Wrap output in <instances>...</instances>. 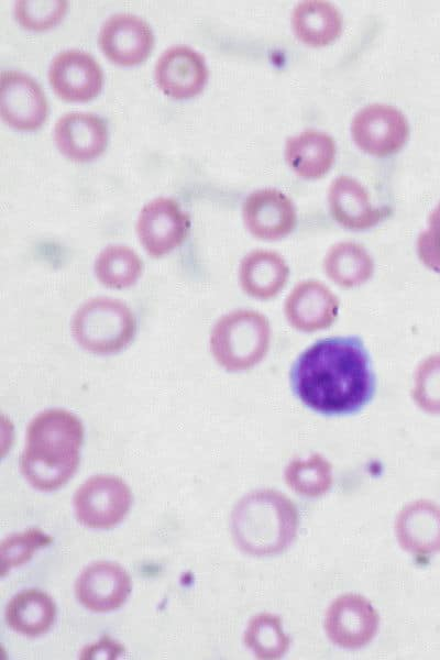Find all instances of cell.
I'll return each mask as SVG.
<instances>
[{"mask_svg":"<svg viewBox=\"0 0 440 660\" xmlns=\"http://www.w3.org/2000/svg\"><path fill=\"white\" fill-rule=\"evenodd\" d=\"M143 263L139 255L125 245H108L95 262V274L109 288H128L142 274Z\"/></svg>","mask_w":440,"mask_h":660,"instance_id":"cell-25","label":"cell"},{"mask_svg":"<svg viewBox=\"0 0 440 660\" xmlns=\"http://www.w3.org/2000/svg\"><path fill=\"white\" fill-rule=\"evenodd\" d=\"M297 512L284 495L271 490L244 496L234 507L231 530L237 546L253 556L280 552L293 541Z\"/></svg>","mask_w":440,"mask_h":660,"instance_id":"cell-3","label":"cell"},{"mask_svg":"<svg viewBox=\"0 0 440 660\" xmlns=\"http://www.w3.org/2000/svg\"><path fill=\"white\" fill-rule=\"evenodd\" d=\"M189 228V216L180 209L177 201L166 197L147 202L136 223L139 239L153 257H161L178 248Z\"/></svg>","mask_w":440,"mask_h":660,"instance_id":"cell-7","label":"cell"},{"mask_svg":"<svg viewBox=\"0 0 440 660\" xmlns=\"http://www.w3.org/2000/svg\"><path fill=\"white\" fill-rule=\"evenodd\" d=\"M288 485L307 497L320 496L331 484L330 464L318 454L306 460H294L285 472Z\"/></svg>","mask_w":440,"mask_h":660,"instance_id":"cell-26","label":"cell"},{"mask_svg":"<svg viewBox=\"0 0 440 660\" xmlns=\"http://www.w3.org/2000/svg\"><path fill=\"white\" fill-rule=\"evenodd\" d=\"M67 9L66 1H18L15 16L19 23L31 31H43L56 25Z\"/></svg>","mask_w":440,"mask_h":660,"instance_id":"cell-30","label":"cell"},{"mask_svg":"<svg viewBox=\"0 0 440 660\" xmlns=\"http://www.w3.org/2000/svg\"><path fill=\"white\" fill-rule=\"evenodd\" d=\"M244 641L256 657L263 659L280 657L289 645L279 619L270 614H261L251 619Z\"/></svg>","mask_w":440,"mask_h":660,"instance_id":"cell-27","label":"cell"},{"mask_svg":"<svg viewBox=\"0 0 440 660\" xmlns=\"http://www.w3.org/2000/svg\"><path fill=\"white\" fill-rule=\"evenodd\" d=\"M326 274L342 287L365 283L373 274V261L363 246L352 242L334 244L324 258Z\"/></svg>","mask_w":440,"mask_h":660,"instance_id":"cell-24","label":"cell"},{"mask_svg":"<svg viewBox=\"0 0 440 660\" xmlns=\"http://www.w3.org/2000/svg\"><path fill=\"white\" fill-rule=\"evenodd\" d=\"M82 438V424L70 411L55 408L36 415L28 426L20 459L26 481L43 492L66 484L78 468Z\"/></svg>","mask_w":440,"mask_h":660,"instance_id":"cell-2","label":"cell"},{"mask_svg":"<svg viewBox=\"0 0 440 660\" xmlns=\"http://www.w3.org/2000/svg\"><path fill=\"white\" fill-rule=\"evenodd\" d=\"M132 495L128 485L113 475H96L79 486L74 495L77 519L86 527L109 529L128 514Z\"/></svg>","mask_w":440,"mask_h":660,"instance_id":"cell-6","label":"cell"},{"mask_svg":"<svg viewBox=\"0 0 440 660\" xmlns=\"http://www.w3.org/2000/svg\"><path fill=\"white\" fill-rule=\"evenodd\" d=\"M297 37L310 46H324L334 41L342 28L339 11L326 1H304L292 16Z\"/></svg>","mask_w":440,"mask_h":660,"instance_id":"cell-23","label":"cell"},{"mask_svg":"<svg viewBox=\"0 0 440 660\" xmlns=\"http://www.w3.org/2000/svg\"><path fill=\"white\" fill-rule=\"evenodd\" d=\"M336 145L331 136L305 131L286 142L285 157L290 168L304 178H319L332 166Z\"/></svg>","mask_w":440,"mask_h":660,"instance_id":"cell-21","label":"cell"},{"mask_svg":"<svg viewBox=\"0 0 440 660\" xmlns=\"http://www.w3.org/2000/svg\"><path fill=\"white\" fill-rule=\"evenodd\" d=\"M102 53L121 66L142 63L150 55L154 36L150 25L131 13H117L102 24L99 37Z\"/></svg>","mask_w":440,"mask_h":660,"instance_id":"cell-11","label":"cell"},{"mask_svg":"<svg viewBox=\"0 0 440 660\" xmlns=\"http://www.w3.org/2000/svg\"><path fill=\"white\" fill-rule=\"evenodd\" d=\"M70 330L84 350L109 355L130 344L136 332V320L121 300L97 297L86 301L75 312Z\"/></svg>","mask_w":440,"mask_h":660,"instance_id":"cell-4","label":"cell"},{"mask_svg":"<svg viewBox=\"0 0 440 660\" xmlns=\"http://www.w3.org/2000/svg\"><path fill=\"white\" fill-rule=\"evenodd\" d=\"M154 76L160 89L175 99L198 95L208 79L205 58L194 48L175 45L158 57Z\"/></svg>","mask_w":440,"mask_h":660,"instance_id":"cell-14","label":"cell"},{"mask_svg":"<svg viewBox=\"0 0 440 660\" xmlns=\"http://www.w3.org/2000/svg\"><path fill=\"white\" fill-rule=\"evenodd\" d=\"M339 301L324 284L306 280L298 284L285 302V315L289 323L305 332L324 329L333 323Z\"/></svg>","mask_w":440,"mask_h":660,"instance_id":"cell-17","label":"cell"},{"mask_svg":"<svg viewBox=\"0 0 440 660\" xmlns=\"http://www.w3.org/2000/svg\"><path fill=\"white\" fill-rule=\"evenodd\" d=\"M54 141L66 157L88 162L106 148L108 129L105 121L94 113L69 112L55 123Z\"/></svg>","mask_w":440,"mask_h":660,"instance_id":"cell-16","label":"cell"},{"mask_svg":"<svg viewBox=\"0 0 440 660\" xmlns=\"http://www.w3.org/2000/svg\"><path fill=\"white\" fill-rule=\"evenodd\" d=\"M0 113L11 128L33 131L46 120L48 105L33 78L20 72L6 70L0 77Z\"/></svg>","mask_w":440,"mask_h":660,"instance_id":"cell-9","label":"cell"},{"mask_svg":"<svg viewBox=\"0 0 440 660\" xmlns=\"http://www.w3.org/2000/svg\"><path fill=\"white\" fill-rule=\"evenodd\" d=\"M333 219L351 230H365L378 223L385 212L372 206L366 190L353 178L340 176L329 188Z\"/></svg>","mask_w":440,"mask_h":660,"instance_id":"cell-19","label":"cell"},{"mask_svg":"<svg viewBox=\"0 0 440 660\" xmlns=\"http://www.w3.org/2000/svg\"><path fill=\"white\" fill-rule=\"evenodd\" d=\"M294 394L326 416L351 415L373 398L376 387L371 359L356 336L318 340L290 370Z\"/></svg>","mask_w":440,"mask_h":660,"instance_id":"cell-1","label":"cell"},{"mask_svg":"<svg viewBox=\"0 0 440 660\" xmlns=\"http://www.w3.org/2000/svg\"><path fill=\"white\" fill-rule=\"evenodd\" d=\"M131 579L114 562L99 561L89 564L79 574L75 593L79 603L96 613L120 608L131 593Z\"/></svg>","mask_w":440,"mask_h":660,"instance_id":"cell-12","label":"cell"},{"mask_svg":"<svg viewBox=\"0 0 440 660\" xmlns=\"http://www.w3.org/2000/svg\"><path fill=\"white\" fill-rule=\"evenodd\" d=\"M55 617L56 607L52 597L35 588L15 594L6 608L8 626L28 637H37L47 632Z\"/></svg>","mask_w":440,"mask_h":660,"instance_id":"cell-22","label":"cell"},{"mask_svg":"<svg viewBox=\"0 0 440 660\" xmlns=\"http://www.w3.org/2000/svg\"><path fill=\"white\" fill-rule=\"evenodd\" d=\"M103 646H101V642H99L96 646H90V650L89 652L87 651L81 652V657L82 658H101L100 656H102V658H113V654H118L119 653V647L121 646H117L116 642L110 641V640H102Z\"/></svg>","mask_w":440,"mask_h":660,"instance_id":"cell-32","label":"cell"},{"mask_svg":"<svg viewBox=\"0 0 440 660\" xmlns=\"http://www.w3.org/2000/svg\"><path fill=\"white\" fill-rule=\"evenodd\" d=\"M378 627V616L364 597L348 594L329 607L324 628L333 644L342 648H360L369 644Z\"/></svg>","mask_w":440,"mask_h":660,"instance_id":"cell-13","label":"cell"},{"mask_svg":"<svg viewBox=\"0 0 440 660\" xmlns=\"http://www.w3.org/2000/svg\"><path fill=\"white\" fill-rule=\"evenodd\" d=\"M289 270L275 252L255 250L243 257L239 277L242 289L251 297L268 299L284 287Z\"/></svg>","mask_w":440,"mask_h":660,"instance_id":"cell-20","label":"cell"},{"mask_svg":"<svg viewBox=\"0 0 440 660\" xmlns=\"http://www.w3.org/2000/svg\"><path fill=\"white\" fill-rule=\"evenodd\" d=\"M417 251L421 262L440 274V202L429 216L427 230L418 237Z\"/></svg>","mask_w":440,"mask_h":660,"instance_id":"cell-31","label":"cell"},{"mask_svg":"<svg viewBox=\"0 0 440 660\" xmlns=\"http://www.w3.org/2000/svg\"><path fill=\"white\" fill-rule=\"evenodd\" d=\"M51 541L50 536L35 528L4 539L1 543L2 574L29 561L36 549L47 546Z\"/></svg>","mask_w":440,"mask_h":660,"instance_id":"cell-29","label":"cell"},{"mask_svg":"<svg viewBox=\"0 0 440 660\" xmlns=\"http://www.w3.org/2000/svg\"><path fill=\"white\" fill-rule=\"evenodd\" d=\"M270 338V324L263 315L240 309L217 321L210 336V349L227 371H245L263 360Z\"/></svg>","mask_w":440,"mask_h":660,"instance_id":"cell-5","label":"cell"},{"mask_svg":"<svg viewBox=\"0 0 440 660\" xmlns=\"http://www.w3.org/2000/svg\"><path fill=\"white\" fill-rule=\"evenodd\" d=\"M396 535L400 546L413 553L440 550V507L428 501L406 506L397 517Z\"/></svg>","mask_w":440,"mask_h":660,"instance_id":"cell-18","label":"cell"},{"mask_svg":"<svg viewBox=\"0 0 440 660\" xmlns=\"http://www.w3.org/2000/svg\"><path fill=\"white\" fill-rule=\"evenodd\" d=\"M243 220L248 230L264 240H278L293 231L296 212L292 201L279 190L260 189L243 204Z\"/></svg>","mask_w":440,"mask_h":660,"instance_id":"cell-15","label":"cell"},{"mask_svg":"<svg viewBox=\"0 0 440 660\" xmlns=\"http://www.w3.org/2000/svg\"><path fill=\"white\" fill-rule=\"evenodd\" d=\"M413 396L425 411L440 414V355H432L418 366Z\"/></svg>","mask_w":440,"mask_h":660,"instance_id":"cell-28","label":"cell"},{"mask_svg":"<svg viewBox=\"0 0 440 660\" xmlns=\"http://www.w3.org/2000/svg\"><path fill=\"white\" fill-rule=\"evenodd\" d=\"M351 133L362 151L375 156H386L403 147L408 136V123L396 108L371 105L354 116Z\"/></svg>","mask_w":440,"mask_h":660,"instance_id":"cell-8","label":"cell"},{"mask_svg":"<svg viewBox=\"0 0 440 660\" xmlns=\"http://www.w3.org/2000/svg\"><path fill=\"white\" fill-rule=\"evenodd\" d=\"M48 80L59 98L72 102H85L100 92L103 74L90 54L68 50L53 58Z\"/></svg>","mask_w":440,"mask_h":660,"instance_id":"cell-10","label":"cell"}]
</instances>
